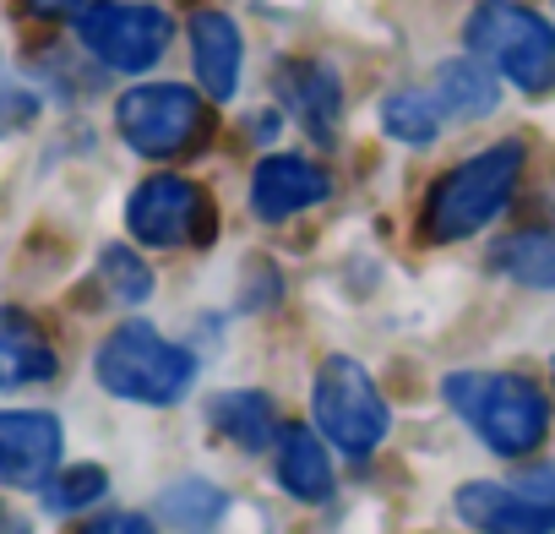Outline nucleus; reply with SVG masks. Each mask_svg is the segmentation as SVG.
Segmentation results:
<instances>
[{"instance_id": "4", "label": "nucleus", "mask_w": 555, "mask_h": 534, "mask_svg": "<svg viewBox=\"0 0 555 534\" xmlns=\"http://www.w3.org/2000/svg\"><path fill=\"white\" fill-rule=\"evenodd\" d=\"M463 44H468V55L495 66L522 93H555V28L539 12L517 7V0H485V7H474L463 23Z\"/></svg>"}, {"instance_id": "17", "label": "nucleus", "mask_w": 555, "mask_h": 534, "mask_svg": "<svg viewBox=\"0 0 555 534\" xmlns=\"http://www.w3.org/2000/svg\"><path fill=\"white\" fill-rule=\"evenodd\" d=\"M153 512L169 529H180V534H212L223 523V512H229V491L212 485V480H202V474H191V480L164 485L158 501H153Z\"/></svg>"}, {"instance_id": "25", "label": "nucleus", "mask_w": 555, "mask_h": 534, "mask_svg": "<svg viewBox=\"0 0 555 534\" xmlns=\"http://www.w3.org/2000/svg\"><path fill=\"white\" fill-rule=\"evenodd\" d=\"M23 12L28 17H72V12H82V0H23Z\"/></svg>"}, {"instance_id": "13", "label": "nucleus", "mask_w": 555, "mask_h": 534, "mask_svg": "<svg viewBox=\"0 0 555 534\" xmlns=\"http://www.w3.org/2000/svg\"><path fill=\"white\" fill-rule=\"evenodd\" d=\"M278 93H284V104L300 115V126L311 131L317 148H333L338 142L344 88H338L333 66H322V61H289L284 72H278Z\"/></svg>"}, {"instance_id": "10", "label": "nucleus", "mask_w": 555, "mask_h": 534, "mask_svg": "<svg viewBox=\"0 0 555 534\" xmlns=\"http://www.w3.org/2000/svg\"><path fill=\"white\" fill-rule=\"evenodd\" d=\"M452 507L479 534H555V501L539 496L528 480L522 485L468 480V485H457Z\"/></svg>"}, {"instance_id": "1", "label": "nucleus", "mask_w": 555, "mask_h": 534, "mask_svg": "<svg viewBox=\"0 0 555 534\" xmlns=\"http://www.w3.org/2000/svg\"><path fill=\"white\" fill-rule=\"evenodd\" d=\"M452 415L501 458H522L550 436V398L512 371H452L441 382Z\"/></svg>"}, {"instance_id": "8", "label": "nucleus", "mask_w": 555, "mask_h": 534, "mask_svg": "<svg viewBox=\"0 0 555 534\" xmlns=\"http://www.w3.org/2000/svg\"><path fill=\"white\" fill-rule=\"evenodd\" d=\"M169 12L147 0H88L77 12V44L109 72H147L169 50Z\"/></svg>"}, {"instance_id": "14", "label": "nucleus", "mask_w": 555, "mask_h": 534, "mask_svg": "<svg viewBox=\"0 0 555 534\" xmlns=\"http://www.w3.org/2000/svg\"><path fill=\"white\" fill-rule=\"evenodd\" d=\"M240 61H245V44H240L234 17L229 12H196L191 17V66H196V82L212 104L234 99Z\"/></svg>"}, {"instance_id": "19", "label": "nucleus", "mask_w": 555, "mask_h": 534, "mask_svg": "<svg viewBox=\"0 0 555 534\" xmlns=\"http://www.w3.org/2000/svg\"><path fill=\"white\" fill-rule=\"evenodd\" d=\"M490 256H495V267H501L512 284H522V290H555V234L550 229H517Z\"/></svg>"}, {"instance_id": "24", "label": "nucleus", "mask_w": 555, "mask_h": 534, "mask_svg": "<svg viewBox=\"0 0 555 534\" xmlns=\"http://www.w3.org/2000/svg\"><path fill=\"white\" fill-rule=\"evenodd\" d=\"M77 534H158V523L142 518V512H104V518L82 523Z\"/></svg>"}, {"instance_id": "26", "label": "nucleus", "mask_w": 555, "mask_h": 534, "mask_svg": "<svg viewBox=\"0 0 555 534\" xmlns=\"http://www.w3.org/2000/svg\"><path fill=\"white\" fill-rule=\"evenodd\" d=\"M0 534H34V523L23 512H12L7 501H0Z\"/></svg>"}, {"instance_id": "20", "label": "nucleus", "mask_w": 555, "mask_h": 534, "mask_svg": "<svg viewBox=\"0 0 555 534\" xmlns=\"http://www.w3.org/2000/svg\"><path fill=\"white\" fill-rule=\"evenodd\" d=\"M441 115H447V110L436 104V93L403 88V93H392V99L382 104V131L398 137V142H409V148H425V142L441 137Z\"/></svg>"}, {"instance_id": "9", "label": "nucleus", "mask_w": 555, "mask_h": 534, "mask_svg": "<svg viewBox=\"0 0 555 534\" xmlns=\"http://www.w3.org/2000/svg\"><path fill=\"white\" fill-rule=\"evenodd\" d=\"M66 453V431L50 409H0V485L39 491Z\"/></svg>"}, {"instance_id": "18", "label": "nucleus", "mask_w": 555, "mask_h": 534, "mask_svg": "<svg viewBox=\"0 0 555 534\" xmlns=\"http://www.w3.org/2000/svg\"><path fill=\"white\" fill-rule=\"evenodd\" d=\"M495 99H501V88H495V77L485 72L479 55H457V61L436 66V104L452 120H479V115L495 110Z\"/></svg>"}, {"instance_id": "23", "label": "nucleus", "mask_w": 555, "mask_h": 534, "mask_svg": "<svg viewBox=\"0 0 555 534\" xmlns=\"http://www.w3.org/2000/svg\"><path fill=\"white\" fill-rule=\"evenodd\" d=\"M39 120V93L0 61V137H17Z\"/></svg>"}, {"instance_id": "16", "label": "nucleus", "mask_w": 555, "mask_h": 534, "mask_svg": "<svg viewBox=\"0 0 555 534\" xmlns=\"http://www.w3.org/2000/svg\"><path fill=\"white\" fill-rule=\"evenodd\" d=\"M207 420H212V431H218V436H229V442H234V447H245V453H261V447H272V442H278L272 398H267V393H256V387H229V393H218V398L207 404Z\"/></svg>"}, {"instance_id": "6", "label": "nucleus", "mask_w": 555, "mask_h": 534, "mask_svg": "<svg viewBox=\"0 0 555 534\" xmlns=\"http://www.w3.org/2000/svg\"><path fill=\"white\" fill-rule=\"evenodd\" d=\"M207 99L180 82H142L115 99V131L142 158H185L207 142Z\"/></svg>"}, {"instance_id": "3", "label": "nucleus", "mask_w": 555, "mask_h": 534, "mask_svg": "<svg viewBox=\"0 0 555 534\" xmlns=\"http://www.w3.org/2000/svg\"><path fill=\"white\" fill-rule=\"evenodd\" d=\"M93 377L109 398L126 404H147V409H169L191 393L196 382V355L175 339H164L147 322H120L99 355H93Z\"/></svg>"}, {"instance_id": "11", "label": "nucleus", "mask_w": 555, "mask_h": 534, "mask_svg": "<svg viewBox=\"0 0 555 534\" xmlns=\"http://www.w3.org/2000/svg\"><path fill=\"white\" fill-rule=\"evenodd\" d=\"M327 191H333V180H327L322 164H311L300 153H272L250 175V213L261 224H284V218L327 202Z\"/></svg>"}, {"instance_id": "12", "label": "nucleus", "mask_w": 555, "mask_h": 534, "mask_svg": "<svg viewBox=\"0 0 555 534\" xmlns=\"http://www.w3.org/2000/svg\"><path fill=\"white\" fill-rule=\"evenodd\" d=\"M61 377V355L44 333V322L23 306H0V393L39 387Z\"/></svg>"}, {"instance_id": "22", "label": "nucleus", "mask_w": 555, "mask_h": 534, "mask_svg": "<svg viewBox=\"0 0 555 534\" xmlns=\"http://www.w3.org/2000/svg\"><path fill=\"white\" fill-rule=\"evenodd\" d=\"M109 491V474H104V463H66V469H55L44 485H39V501H44V512H82V507H93L99 496Z\"/></svg>"}, {"instance_id": "2", "label": "nucleus", "mask_w": 555, "mask_h": 534, "mask_svg": "<svg viewBox=\"0 0 555 534\" xmlns=\"http://www.w3.org/2000/svg\"><path fill=\"white\" fill-rule=\"evenodd\" d=\"M517 175H522V142H495L463 164H452L430 191H425V218H420V234L430 245H452V240H468L479 234L490 218H501V207L512 202L517 191Z\"/></svg>"}, {"instance_id": "7", "label": "nucleus", "mask_w": 555, "mask_h": 534, "mask_svg": "<svg viewBox=\"0 0 555 534\" xmlns=\"http://www.w3.org/2000/svg\"><path fill=\"white\" fill-rule=\"evenodd\" d=\"M126 229H131V240H142L153 251H180V245L202 251L218 234V207L185 175H147L126 196Z\"/></svg>"}, {"instance_id": "15", "label": "nucleus", "mask_w": 555, "mask_h": 534, "mask_svg": "<svg viewBox=\"0 0 555 534\" xmlns=\"http://www.w3.org/2000/svg\"><path fill=\"white\" fill-rule=\"evenodd\" d=\"M272 469H278V485L295 501H327L333 496V458L322 447V431H311V425H278Z\"/></svg>"}, {"instance_id": "5", "label": "nucleus", "mask_w": 555, "mask_h": 534, "mask_svg": "<svg viewBox=\"0 0 555 534\" xmlns=\"http://www.w3.org/2000/svg\"><path fill=\"white\" fill-rule=\"evenodd\" d=\"M311 409H317V431L344 458H371L392 431V409H387L376 377L354 355H327L322 360L317 387H311Z\"/></svg>"}, {"instance_id": "21", "label": "nucleus", "mask_w": 555, "mask_h": 534, "mask_svg": "<svg viewBox=\"0 0 555 534\" xmlns=\"http://www.w3.org/2000/svg\"><path fill=\"white\" fill-rule=\"evenodd\" d=\"M93 284H99L104 301H115V306H142V301L153 295V267H147L131 245H104Z\"/></svg>"}]
</instances>
